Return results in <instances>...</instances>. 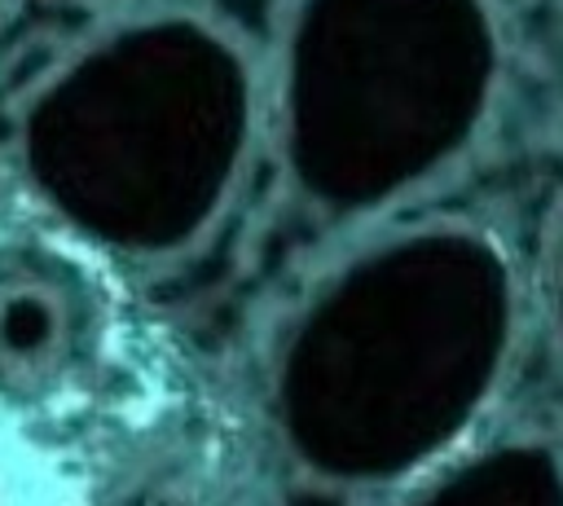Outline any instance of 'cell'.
I'll list each match as a JSON object with an SVG mask.
<instances>
[{
    "mask_svg": "<svg viewBox=\"0 0 563 506\" xmlns=\"http://www.w3.org/2000/svg\"><path fill=\"white\" fill-rule=\"evenodd\" d=\"M286 66L295 176L361 207L431 176L466 141L497 40L484 0H303Z\"/></svg>",
    "mask_w": 563,
    "mask_h": 506,
    "instance_id": "cell-3",
    "label": "cell"
},
{
    "mask_svg": "<svg viewBox=\"0 0 563 506\" xmlns=\"http://www.w3.org/2000/svg\"><path fill=\"white\" fill-rule=\"evenodd\" d=\"M251 79L202 22H145L84 53L26 123L31 176L110 246L167 251L233 185Z\"/></svg>",
    "mask_w": 563,
    "mask_h": 506,
    "instance_id": "cell-2",
    "label": "cell"
},
{
    "mask_svg": "<svg viewBox=\"0 0 563 506\" xmlns=\"http://www.w3.org/2000/svg\"><path fill=\"white\" fill-rule=\"evenodd\" d=\"M422 506H563V480L541 449H501Z\"/></svg>",
    "mask_w": 563,
    "mask_h": 506,
    "instance_id": "cell-4",
    "label": "cell"
},
{
    "mask_svg": "<svg viewBox=\"0 0 563 506\" xmlns=\"http://www.w3.org/2000/svg\"><path fill=\"white\" fill-rule=\"evenodd\" d=\"M506 273L466 233L365 255L312 308L286 361V422L334 475H391L479 405L501 361Z\"/></svg>",
    "mask_w": 563,
    "mask_h": 506,
    "instance_id": "cell-1",
    "label": "cell"
},
{
    "mask_svg": "<svg viewBox=\"0 0 563 506\" xmlns=\"http://www.w3.org/2000/svg\"><path fill=\"white\" fill-rule=\"evenodd\" d=\"M57 308L40 290H9L0 295V352L13 361H31L53 343Z\"/></svg>",
    "mask_w": 563,
    "mask_h": 506,
    "instance_id": "cell-5",
    "label": "cell"
}]
</instances>
